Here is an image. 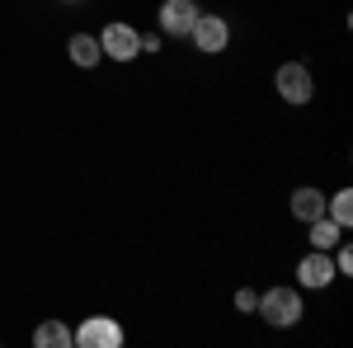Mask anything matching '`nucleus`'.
Returning a JSON list of instances; mask_svg holds the SVG:
<instances>
[{"instance_id":"7ed1b4c3","label":"nucleus","mask_w":353,"mask_h":348,"mask_svg":"<svg viewBox=\"0 0 353 348\" xmlns=\"http://www.w3.org/2000/svg\"><path fill=\"white\" fill-rule=\"evenodd\" d=\"M198 0H161V14H156V24H161L165 38H189L193 24H198Z\"/></svg>"},{"instance_id":"ddd939ff","label":"nucleus","mask_w":353,"mask_h":348,"mask_svg":"<svg viewBox=\"0 0 353 348\" xmlns=\"http://www.w3.org/2000/svg\"><path fill=\"white\" fill-rule=\"evenodd\" d=\"M330 259H334V273H353V249H349L344 240L330 249Z\"/></svg>"},{"instance_id":"1a4fd4ad","label":"nucleus","mask_w":353,"mask_h":348,"mask_svg":"<svg viewBox=\"0 0 353 348\" xmlns=\"http://www.w3.org/2000/svg\"><path fill=\"white\" fill-rule=\"evenodd\" d=\"M66 52H71V61H76V66H99L104 48H99V38H94V33H71Z\"/></svg>"},{"instance_id":"0eeeda50","label":"nucleus","mask_w":353,"mask_h":348,"mask_svg":"<svg viewBox=\"0 0 353 348\" xmlns=\"http://www.w3.org/2000/svg\"><path fill=\"white\" fill-rule=\"evenodd\" d=\"M297 278L301 287H330L339 273H334V259H330V249H311L306 259L297 264Z\"/></svg>"},{"instance_id":"f03ea898","label":"nucleus","mask_w":353,"mask_h":348,"mask_svg":"<svg viewBox=\"0 0 353 348\" xmlns=\"http://www.w3.org/2000/svg\"><path fill=\"white\" fill-rule=\"evenodd\" d=\"M273 90H278L283 104H311L316 81H311V71H306L301 61H283V66L273 71Z\"/></svg>"},{"instance_id":"2eb2a0df","label":"nucleus","mask_w":353,"mask_h":348,"mask_svg":"<svg viewBox=\"0 0 353 348\" xmlns=\"http://www.w3.org/2000/svg\"><path fill=\"white\" fill-rule=\"evenodd\" d=\"M141 52H161V33H146L141 38Z\"/></svg>"},{"instance_id":"f8f14e48","label":"nucleus","mask_w":353,"mask_h":348,"mask_svg":"<svg viewBox=\"0 0 353 348\" xmlns=\"http://www.w3.org/2000/svg\"><path fill=\"white\" fill-rule=\"evenodd\" d=\"M325 216L339 226V231H349L353 226V188H339L334 198H325Z\"/></svg>"},{"instance_id":"f257e3e1","label":"nucleus","mask_w":353,"mask_h":348,"mask_svg":"<svg viewBox=\"0 0 353 348\" xmlns=\"http://www.w3.org/2000/svg\"><path fill=\"white\" fill-rule=\"evenodd\" d=\"M254 311H259L273 329H292V325L306 316V311H301V292H297V287H269V292H259Z\"/></svg>"},{"instance_id":"9b49d317","label":"nucleus","mask_w":353,"mask_h":348,"mask_svg":"<svg viewBox=\"0 0 353 348\" xmlns=\"http://www.w3.org/2000/svg\"><path fill=\"white\" fill-rule=\"evenodd\" d=\"M33 344L38 348H71V325L66 320H43L33 329Z\"/></svg>"},{"instance_id":"423d86ee","label":"nucleus","mask_w":353,"mask_h":348,"mask_svg":"<svg viewBox=\"0 0 353 348\" xmlns=\"http://www.w3.org/2000/svg\"><path fill=\"white\" fill-rule=\"evenodd\" d=\"M189 38H193L198 52L217 57V52H226V43H231V24H226L221 14H198V24H193Z\"/></svg>"},{"instance_id":"4468645a","label":"nucleus","mask_w":353,"mask_h":348,"mask_svg":"<svg viewBox=\"0 0 353 348\" xmlns=\"http://www.w3.org/2000/svg\"><path fill=\"white\" fill-rule=\"evenodd\" d=\"M254 301H259V292H250V287L236 292V306H241V311H254Z\"/></svg>"},{"instance_id":"39448f33","label":"nucleus","mask_w":353,"mask_h":348,"mask_svg":"<svg viewBox=\"0 0 353 348\" xmlns=\"http://www.w3.org/2000/svg\"><path fill=\"white\" fill-rule=\"evenodd\" d=\"M71 344H81V348H118L123 344V325L113 320V316H90L81 329H71Z\"/></svg>"},{"instance_id":"dca6fc26","label":"nucleus","mask_w":353,"mask_h":348,"mask_svg":"<svg viewBox=\"0 0 353 348\" xmlns=\"http://www.w3.org/2000/svg\"><path fill=\"white\" fill-rule=\"evenodd\" d=\"M61 5H85V0H61Z\"/></svg>"},{"instance_id":"9d476101","label":"nucleus","mask_w":353,"mask_h":348,"mask_svg":"<svg viewBox=\"0 0 353 348\" xmlns=\"http://www.w3.org/2000/svg\"><path fill=\"white\" fill-rule=\"evenodd\" d=\"M306 240H311V249H334V245L344 240V231L330 216H316V221H306Z\"/></svg>"},{"instance_id":"20e7f679","label":"nucleus","mask_w":353,"mask_h":348,"mask_svg":"<svg viewBox=\"0 0 353 348\" xmlns=\"http://www.w3.org/2000/svg\"><path fill=\"white\" fill-rule=\"evenodd\" d=\"M99 48H104V57H113V61H132V57H141V33H137L132 24H123V19H113V24H104V33H99Z\"/></svg>"},{"instance_id":"6e6552de","label":"nucleus","mask_w":353,"mask_h":348,"mask_svg":"<svg viewBox=\"0 0 353 348\" xmlns=\"http://www.w3.org/2000/svg\"><path fill=\"white\" fill-rule=\"evenodd\" d=\"M288 212L297 216V221H316V216H325V193L311 184L292 188V198H288Z\"/></svg>"}]
</instances>
